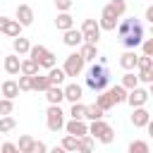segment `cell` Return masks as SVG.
<instances>
[{"label":"cell","instance_id":"obj_1","mask_svg":"<svg viewBox=\"0 0 153 153\" xmlns=\"http://www.w3.org/2000/svg\"><path fill=\"white\" fill-rule=\"evenodd\" d=\"M117 38H120V43H122L127 50H134L136 45H141V43L146 41V38H143V26H141V22H139L136 17L122 19L120 26H117Z\"/></svg>","mask_w":153,"mask_h":153},{"label":"cell","instance_id":"obj_2","mask_svg":"<svg viewBox=\"0 0 153 153\" xmlns=\"http://www.w3.org/2000/svg\"><path fill=\"white\" fill-rule=\"evenodd\" d=\"M86 86L96 93H103L108 86H110V69H108V62L98 60L88 72H86Z\"/></svg>","mask_w":153,"mask_h":153},{"label":"cell","instance_id":"obj_3","mask_svg":"<svg viewBox=\"0 0 153 153\" xmlns=\"http://www.w3.org/2000/svg\"><path fill=\"white\" fill-rule=\"evenodd\" d=\"M88 134H91L93 139H98L100 143H112V141H115V131H112V127H110L108 122H103V120L91 122V124H88Z\"/></svg>","mask_w":153,"mask_h":153},{"label":"cell","instance_id":"obj_4","mask_svg":"<svg viewBox=\"0 0 153 153\" xmlns=\"http://www.w3.org/2000/svg\"><path fill=\"white\" fill-rule=\"evenodd\" d=\"M45 124H48L50 131H60V129L67 127V122H65V112H62L60 105H50V108H48V112H45Z\"/></svg>","mask_w":153,"mask_h":153},{"label":"cell","instance_id":"obj_5","mask_svg":"<svg viewBox=\"0 0 153 153\" xmlns=\"http://www.w3.org/2000/svg\"><path fill=\"white\" fill-rule=\"evenodd\" d=\"M29 57H33L41 67H45V69H53L55 67V55L45 48V45H33L31 48V53H29Z\"/></svg>","mask_w":153,"mask_h":153},{"label":"cell","instance_id":"obj_6","mask_svg":"<svg viewBox=\"0 0 153 153\" xmlns=\"http://www.w3.org/2000/svg\"><path fill=\"white\" fill-rule=\"evenodd\" d=\"M81 31H84V43H98L103 29H100V22H96V19H84Z\"/></svg>","mask_w":153,"mask_h":153},{"label":"cell","instance_id":"obj_7","mask_svg":"<svg viewBox=\"0 0 153 153\" xmlns=\"http://www.w3.org/2000/svg\"><path fill=\"white\" fill-rule=\"evenodd\" d=\"M84 57H81V53H69L67 55V60H65V72H67V76H79L81 72H84Z\"/></svg>","mask_w":153,"mask_h":153},{"label":"cell","instance_id":"obj_8","mask_svg":"<svg viewBox=\"0 0 153 153\" xmlns=\"http://www.w3.org/2000/svg\"><path fill=\"white\" fill-rule=\"evenodd\" d=\"M0 31L10 38H19L22 36V22L19 19H10V17H0Z\"/></svg>","mask_w":153,"mask_h":153},{"label":"cell","instance_id":"obj_9","mask_svg":"<svg viewBox=\"0 0 153 153\" xmlns=\"http://www.w3.org/2000/svg\"><path fill=\"white\" fill-rule=\"evenodd\" d=\"M148 98H151V93H148V91H143L141 86H136V88H131V91H129V98H127V103H129L131 108H143Z\"/></svg>","mask_w":153,"mask_h":153},{"label":"cell","instance_id":"obj_10","mask_svg":"<svg viewBox=\"0 0 153 153\" xmlns=\"http://www.w3.org/2000/svg\"><path fill=\"white\" fill-rule=\"evenodd\" d=\"M65 131L72 134V136H76V139H81V136L88 134V124H86V120H69L67 127H65Z\"/></svg>","mask_w":153,"mask_h":153},{"label":"cell","instance_id":"obj_11","mask_svg":"<svg viewBox=\"0 0 153 153\" xmlns=\"http://www.w3.org/2000/svg\"><path fill=\"white\" fill-rule=\"evenodd\" d=\"M62 41H65V45L76 48V45H81V43H84V31H81V29H69V31H65Z\"/></svg>","mask_w":153,"mask_h":153},{"label":"cell","instance_id":"obj_12","mask_svg":"<svg viewBox=\"0 0 153 153\" xmlns=\"http://www.w3.org/2000/svg\"><path fill=\"white\" fill-rule=\"evenodd\" d=\"M2 67H5V72H7V74H19V72H22V60H19V55H17V53L5 55Z\"/></svg>","mask_w":153,"mask_h":153},{"label":"cell","instance_id":"obj_13","mask_svg":"<svg viewBox=\"0 0 153 153\" xmlns=\"http://www.w3.org/2000/svg\"><path fill=\"white\" fill-rule=\"evenodd\" d=\"M148 122H151V112H148L146 108H134V112H131V124H134V127H148Z\"/></svg>","mask_w":153,"mask_h":153},{"label":"cell","instance_id":"obj_14","mask_svg":"<svg viewBox=\"0 0 153 153\" xmlns=\"http://www.w3.org/2000/svg\"><path fill=\"white\" fill-rule=\"evenodd\" d=\"M17 19L22 22V26H31L33 24V10L29 5H17Z\"/></svg>","mask_w":153,"mask_h":153},{"label":"cell","instance_id":"obj_15","mask_svg":"<svg viewBox=\"0 0 153 153\" xmlns=\"http://www.w3.org/2000/svg\"><path fill=\"white\" fill-rule=\"evenodd\" d=\"M136 65H139V55H136L134 50H127V53H122V57H120V67H122V69L131 72Z\"/></svg>","mask_w":153,"mask_h":153},{"label":"cell","instance_id":"obj_16","mask_svg":"<svg viewBox=\"0 0 153 153\" xmlns=\"http://www.w3.org/2000/svg\"><path fill=\"white\" fill-rule=\"evenodd\" d=\"M55 26L65 33V31L74 29V17H72L69 12H60V14H57V19H55Z\"/></svg>","mask_w":153,"mask_h":153},{"label":"cell","instance_id":"obj_17","mask_svg":"<svg viewBox=\"0 0 153 153\" xmlns=\"http://www.w3.org/2000/svg\"><path fill=\"white\" fill-rule=\"evenodd\" d=\"M19 81H14V79H5L2 81V98H17L19 96Z\"/></svg>","mask_w":153,"mask_h":153},{"label":"cell","instance_id":"obj_18","mask_svg":"<svg viewBox=\"0 0 153 153\" xmlns=\"http://www.w3.org/2000/svg\"><path fill=\"white\" fill-rule=\"evenodd\" d=\"M45 98H48L50 105H60L62 100H67V98H65V88H60V86H50V88L45 91Z\"/></svg>","mask_w":153,"mask_h":153},{"label":"cell","instance_id":"obj_19","mask_svg":"<svg viewBox=\"0 0 153 153\" xmlns=\"http://www.w3.org/2000/svg\"><path fill=\"white\" fill-rule=\"evenodd\" d=\"M81 96H84V88H81L79 84H69V86H65V98H67L69 103H79Z\"/></svg>","mask_w":153,"mask_h":153},{"label":"cell","instance_id":"obj_20","mask_svg":"<svg viewBox=\"0 0 153 153\" xmlns=\"http://www.w3.org/2000/svg\"><path fill=\"white\" fill-rule=\"evenodd\" d=\"M108 93L112 96V100H115V105H120V103H127V98H129V91L122 86V84H117V86H112V88H108Z\"/></svg>","mask_w":153,"mask_h":153},{"label":"cell","instance_id":"obj_21","mask_svg":"<svg viewBox=\"0 0 153 153\" xmlns=\"http://www.w3.org/2000/svg\"><path fill=\"white\" fill-rule=\"evenodd\" d=\"M12 48H14V53H17V55H29L33 45H31L24 36H19V38H14V41H12Z\"/></svg>","mask_w":153,"mask_h":153},{"label":"cell","instance_id":"obj_22","mask_svg":"<svg viewBox=\"0 0 153 153\" xmlns=\"http://www.w3.org/2000/svg\"><path fill=\"white\" fill-rule=\"evenodd\" d=\"M79 53H81V57H84L86 62H91V60L98 57V48H96V43H81V45H79Z\"/></svg>","mask_w":153,"mask_h":153},{"label":"cell","instance_id":"obj_23","mask_svg":"<svg viewBox=\"0 0 153 153\" xmlns=\"http://www.w3.org/2000/svg\"><path fill=\"white\" fill-rule=\"evenodd\" d=\"M41 69V65L33 60V57H24L22 60V74H29V76H36Z\"/></svg>","mask_w":153,"mask_h":153},{"label":"cell","instance_id":"obj_24","mask_svg":"<svg viewBox=\"0 0 153 153\" xmlns=\"http://www.w3.org/2000/svg\"><path fill=\"white\" fill-rule=\"evenodd\" d=\"M50 86H53V84H50V76H48V74H36V76H33V91H43V93H45Z\"/></svg>","mask_w":153,"mask_h":153},{"label":"cell","instance_id":"obj_25","mask_svg":"<svg viewBox=\"0 0 153 153\" xmlns=\"http://www.w3.org/2000/svg\"><path fill=\"white\" fill-rule=\"evenodd\" d=\"M48 76H50V84H53V86H60V84L65 81L67 72H65V67H53V69L48 72Z\"/></svg>","mask_w":153,"mask_h":153},{"label":"cell","instance_id":"obj_26","mask_svg":"<svg viewBox=\"0 0 153 153\" xmlns=\"http://www.w3.org/2000/svg\"><path fill=\"white\" fill-rule=\"evenodd\" d=\"M86 110H88V105H84V103L79 100V103H72L69 115H72V120H86Z\"/></svg>","mask_w":153,"mask_h":153},{"label":"cell","instance_id":"obj_27","mask_svg":"<svg viewBox=\"0 0 153 153\" xmlns=\"http://www.w3.org/2000/svg\"><path fill=\"white\" fill-rule=\"evenodd\" d=\"M139 81H141V79H139V74H134V72H127V74L122 76V86H124L127 91L136 88V86H139Z\"/></svg>","mask_w":153,"mask_h":153},{"label":"cell","instance_id":"obj_28","mask_svg":"<svg viewBox=\"0 0 153 153\" xmlns=\"http://www.w3.org/2000/svg\"><path fill=\"white\" fill-rule=\"evenodd\" d=\"M103 115H105V110H103L98 103L88 105V110H86V120H91V122H96V120H103Z\"/></svg>","mask_w":153,"mask_h":153},{"label":"cell","instance_id":"obj_29","mask_svg":"<svg viewBox=\"0 0 153 153\" xmlns=\"http://www.w3.org/2000/svg\"><path fill=\"white\" fill-rule=\"evenodd\" d=\"M76 153H93V136H91V134H86V136L79 139V148H76Z\"/></svg>","mask_w":153,"mask_h":153},{"label":"cell","instance_id":"obj_30","mask_svg":"<svg viewBox=\"0 0 153 153\" xmlns=\"http://www.w3.org/2000/svg\"><path fill=\"white\" fill-rule=\"evenodd\" d=\"M96 103H98V105H100L103 110H110V108L115 105V100H112V96H110L108 91H103L100 96H96Z\"/></svg>","mask_w":153,"mask_h":153},{"label":"cell","instance_id":"obj_31","mask_svg":"<svg viewBox=\"0 0 153 153\" xmlns=\"http://www.w3.org/2000/svg\"><path fill=\"white\" fill-rule=\"evenodd\" d=\"M33 143H36V139L29 136V134H24V136H19V143H17V146H19L22 153H29V151L33 148Z\"/></svg>","mask_w":153,"mask_h":153},{"label":"cell","instance_id":"obj_32","mask_svg":"<svg viewBox=\"0 0 153 153\" xmlns=\"http://www.w3.org/2000/svg\"><path fill=\"white\" fill-rule=\"evenodd\" d=\"M17 127V122H14V117H10V115H2L0 117V131L2 134H7V131H12Z\"/></svg>","mask_w":153,"mask_h":153},{"label":"cell","instance_id":"obj_33","mask_svg":"<svg viewBox=\"0 0 153 153\" xmlns=\"http://www.w3.org/2000/svg\"><path fill=\"white\" fill-rule=\"evenodd\" d=\"M65 151H76L79 148V139L76 136H72V134H65V139H62V143H60Z\"/></svg>","mask_w":153,"mask_h":153},{"label":"cell","instance_id":"obj_34","mask_svg":"<svg viewBox=\"0 0 153 153\" xmlns=\"http://www.w3.org/2000/svg\"><path fill=\"white\" fill-rule=\"evenodd\" d=\"M129 153H151V148H148V143H146V141L136 139V141H131V143H129Z\"/></svg>","mask_w":153,"mask_h":153},{"label":"cell","instance_id":"obj_35","mask_svg":"<svg viewBox=\"0 0 153 153\" xmlns=\"http://www.w3.org/2000/svg\"><path fill=\"white\" fill-rule=\"evenodd\" d=\"M19 88H22V91H33V76L22 74V76H19Z\"/></svg>","mask_w":153,"mask_h":153},{"label":"cell","instance_id":"obj_36","mask_svg":"<svg viewBox=\"0 0 153 153\" xmlns=\"http://www.w3.org/2000/svg\"><path fill=\"white\" fill-rule=\"evenodd\" d=\"M151 67H153V57H151V55H141V57H139L136 69L141 72V69H151Z\"/></svg>","mask_w":153,"mask_h":153},{"label":"cell","instance_id":"obj_37","mask_svg":"<svg viewBox=\"0 0 153 153\" xmlns=\"http://www.w3.org/2000/svg\"><path fill=\"white\" fill-rule=\"evenodd\" d=\"M12 112V98H2L0 100V117L2 115H10Z\"/></svg>","mask_w":153,"mask_h":153},{"label":"cell","instance_id":"obj_38","mask_svg":"<svg viewBox=\"0 0 153 153\" xmlns=\"http://www.w3.org/2000/svg\"><path fill=\"white\" fill-rule=\"evenodd\" d=\"M139 79H141L143 84H153V67H151V69H141V72H139Z\"/></svg>","mask_w":153,"mask_h":153},{"label":"cell","instance_id":"obj_39","mask_svg":"<svg viewBox=\"0 0 153 153\" xmlns=\"http://www.w3.org/2000/svg\"><path fill=\"white\" fill-rule=\"evenodd\" d=\"M72 2L74 0H55V7H57V12H69L72 10Z\"/></svg>","mask_w":153,"mask_h":153},{"label":"cell","instance_id":"obj_40","mask_svg":"<svg viewBox=\"0 0 153 153\" xmlns=\"http://www.w3.org/2000/svg\"><path fill=\"white\" fill-rule=\"evenodd\" d=\"M141 48H143V55H151V57H153V36L146 38V41L141 43Z\"/></svg>","mask_w":153,"mask_h":153},{"label":"cell","instance_id":"obj_41","mask_svg":"<svg viewBox=\"0 0 153 153\" xmlns=\"http://www.w3.org/2000/svg\"><path fill=\"white\" fill-rule=\"evenodd\" d=\"M2 153H22V151H19V146H14L12 141H5V143H2Z\"/></svg>","mask_w":153,"mask_h":153},{"label":"cell","instance_id":"obj_42","mask_svg":"<svg viewBox=\"0 0 153 153\" xmlns=\"http://www.w3.org/2000/svg\"><path fill=\"white\" fill-rule=\"evenodd\" d=\"M29 153H48V148H45V143H43V141H36V143H33V148H31Z\"/></svg>","mask_w":153,"mask_h":153},{"label":"cell","instance_id":"obj_43","mask_svg":"<svg viewBox=\"0 0 153 153\" xmlns=\"http://www.w3.org/2000/svg\"><path fill=\"white\" fill-rule=\"evenodd\" d=\"M146 19L153 24V5H148V7H146Z\"/></svg>","mask_w":153,"mask_h":153},{"label":"cell","instance_id":"obj_44","mask_svg":"<svg viewBox=\"0 0 153 153\" xmlns=\"http://www.w3.org/2000/svg\"><path fill=\"white\" fill-rule=\"evenodd\" d=\"M50 153H67L62 146H55V148H50Z\"/></svg>","mask_w":153,"mask_h":153},{"label":"cell","instance_id":"obj_45","mask_svg":"<svg viewBox=\"0 0 153 153\" xmlns=\"http://www.w3.org/2000/svg\"><path fill=\"white\" fill-rule=\"evenodd\" d=\"M146 129H148V134H151V139H153V120L148 122V127H146Z\"/></svg>","mask_w":153,"mask_h":153},{"label":"cell","instance_id":"obj_46","mask_svg":"<svg viewBox=\"0 0 153 153\" xmlns=\"http://www.w3.org/2000/svg\"><path fill=\"white\" fill-rule=\"evenodd\" d=\"M148 93H151V96H153V84H148Z\"/></svg>","mask_w":153,"mask_h":153},{"label":"cell","instance_id":"obj_47","mask_svg":"<svg viewBox=\"0 0 153 153\" xmlns=\"http://www.w3.org/2000/svg\"><path fill=\"white\" fill-rule=\"evenodd\" d=\"M151 36H153V24H151Z\"/></svg>","mask_w":153,"mask_h":153},{"label":"cell","instance_id":"obj_48","mask_svg":"<svg viewBox=\"0 0 153 153\" xmlns=\"http://www.w3.org/2000/svg\"><path fill=\"white\" fill-rule=\"evenodd\" d=\"M67 153H76V151H67Z\"/></svg>","mask_w":153,"mask_h":153}]
</instances>
